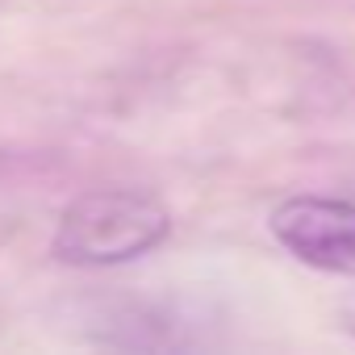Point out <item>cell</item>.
Wrapping results in <instances>:
<instances>
[{"label": "cell", "instance_id": "3", "mask_svg": "<svg viewBox=\"0 0 355 355\" xmlns=\"http://www.w3.org/2000/svg\"><path fill=\"white\" fill-rule=\"evenodd\" d=\"M343 326H347V330L355 334V297H351V301L343 305Z\"/></svg>", "mask_w": 355, "mask_h": 355}, {"label": "cell", "instance_id": "1", "mask_svg": "<svg viewBox=\"0 0 355 355\" xmlns=\"http://www.w3.org/2000/svg\"><path fill=\"white\" fill-rule=\"evenodd\" d=\"M171 234V214L134 189H96L76 197L51 239L55 259L71 268H113L155 251Z\"/></svg>", "mask_w": 355, "mask_h": 355}, {"label": "cell", "instance_id": "2", "mask_svg": "<svg viewBox=\"0 0 355 355\" xmlns=\"http://www.w3.org/2000/svg\"><path fill=\"white\" fill-rule=\"evenodd\" d=\"M276 243L318 272L355 276V205L330 197H288L272 209Z\"/></svg>", "mask_w": 355, "mask_h": 355}]
</instances>
